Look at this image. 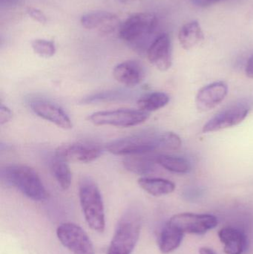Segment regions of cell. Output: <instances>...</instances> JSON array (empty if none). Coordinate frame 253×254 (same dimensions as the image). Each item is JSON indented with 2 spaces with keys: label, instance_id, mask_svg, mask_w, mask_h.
<instances>
[{
  "label": "cell",
  "instance_id": "cell-7",
  "mask_svg": "<svg viewBox=\"0 0 253 254\" xmlns=\"http://www.w3.org/2000/svg\"><path fill=\"white\" fill-rule=\"evenodd\" d=\"M58 240L74 254H95L93 244L84 230L71 222L61 224L56 230Z\"/></svg>",
  "mask_w": 253,
  "mask_h": 254
},
{
  "label": "cell",
  "instance_id": "cell-6",
  "mask_svg": "<svg viewBox=\"0 0 253 254\" xmlns=\"http://www.w3.org/2000/svg\"><path fill=\"white\" fill-rule=\"evenodd\" d=\"M150 114L142 110H117L97 112L89 116L91 123L96 126L132 127L144 123Z\"/></svg>",
  "mask_w": 253,
  "mask_h": 254
},
{
  "label": "cell",
  "instance_id": "cell-30",
  "mask_svg": "<svg viewBox=\"0 0 253 254\" xmlns=\"http://www.w3.org/2000/svg\"><path fill=\"white\" fill-rule=\"evenodd\" d=\"M245 71H246V74L248 77L253 78V55L250 58L248 63H247Z\"/></svg>",
  "mask_w": 253,
  "mask_h": 254
},
{
  "label": "cell",
  "instance_id": "cell-4",
  "mask_svg": "<svg viewBox=\"0 0 253 254\" xmlns=\"http://www.w3.org/2000/svg\"><path fill=\"white\" fill-rule=\"evenodd\" d=\"M162 134L154 132L134 134L107 143L110 153L117 155H142L162 151Z\"/></svg>",
  "mask_w": 253,
  "mask_h": 254
},
{
  "label": "cell",
  "instance_id": "cell-9",
  "mask_svg": "<svg viewBox=\"0 0 253 254\" xmlns=\"http://www.w3.org/2000/svg\"><path fill=\"white\" fill-rule=\"evenodd\" d=\"M102 154L99 145L91 142H72L58 146L55 151L57 159L77 163H91Z\"/></svg>",
  "mask_w": 253,
  "mask_h": 254
},
{
  "label": "cell",
  "instance_id": "cell-10",
  "mask_svg": "<svg viewBox=\"0 0 253 254\" xmlns=\"http://www.w3.org/2000/svg\"><path fill=\"white\" fill-rule=\"evenodd\" d=\"M168 222L184 234H204L218 225V219L209 214L179 213L172 216Z\"/></svg>",
  "mask_w": 253,
  "mask_h": 254
},
{
  "label": "cell",
  "instance_id": "cell-26",
  "mask_svg": "<svg viewBox=\"0 0 253 254\" xmlns=\"http://www.w3.org/2000/svg\"><path fill=\"white\" fill-rule=\"evenodd\" d=\"M123 97L121 92L113 91V92H104L96 94L92 96L86 98L83 100V102L89 104V103L101 102V101H113V100L120 99Z\"/></svg>",
  "mask_w": 253,
  "mask_h": 254
},
{
  "label": "cell",
  "instance_id": "cell-29",
  "mask_svg": "<svg viewBox=\"0 0 253 254\" xmlns=\"http://www.w3.org/2000/svg\"><path fill=\"white\" fill-rule=\"evenodd\" d=\"M193 4L199 7H206L219 2L221 0H190Z\"/></svg>",
  "mask_w": 253,
  "mask_h": 254
},
{
  "label": "cell",
  "instance_id": "cell-12",
  "mask_svg": "<svg viewBox=\"0 0 253 254\" xmlns=\"http://www.w3.org/2000/svg\"><path fill=\"white\" fill-rule=\"evenodd\" d=\"M80 22L86 29L95 31L102 35L112 34L121 25L117 15L103 10L89 12L83 15Z\"/></svg>",
  "mask_w": 253,
  "mask_h": 254
},
{
  "label": "cell",
  "instance_id": "cell-19",
  "mask_svg": "<svg viewBox=\"0 0 253 254\" xmlns=\"http://www.w3.org/2000/svg\"><path fill=\"white\" fill-rule=\"evenodd\" d=\"M184 234L167 222L162 229L158 240L159 249L163 254H169L176 250L182 243Z\"/></svg>",
  "mask_w": 253,
  "mask_h": 254
},
{
  "label": "cell",
  "instance_id": "cell-28",
  "mask_svg": "<svg viewBox=\"0 0 253 254\" xmlns=\"http://www.w3.org/2000/svg\"><path fill=\"white\" fill-rule=\"evenodd\" d=\"M13 118V113L7 107L1 105L0 108V125H3L8 123Z\"/></svg>",
  "mask_w": 253,
  "mask_h": 254
},
{
  "label": "cell",
  "instance_id": "cell-5",
  "mask_svg": "<svg viewBox=\"0 0 253 254\" xmlns=\"http://www.w3.org/2000/svg\"><path fill=\"white\" fill-rule=\"evenodd\" d=\"M157 24V18L153 13H134L121 24L119 36L122 40L135 48H142V45L145 44V42L154 34Z\"/></svg>",
  "mask_w": 253,
  "mask_h": 254
},
{
  "label": "cell",
  "instance_id": "cell-2",
  "mask_svg": "<svg viewBox=\"0 0 253 254\" xmlns=\"http://www.w3.org/2000/svg\"><path fill=\"white\" fill-rule=\"evenodd\" d=\"M79 197L88 225L96 232H103L105 228L103 201L99 188L90 178L84 177L80 181Z\"/></svg>",
  "mask_w": 253,
  "mask_h": 254
},
{
  "label": "cell",
  "instance_id": "cell-17",
  "mask_svg": "<svg viewBox=\"0 0 253 254\" xmlns=\"http://www.w3.org/2000/svg\"><path fill=\"white\" fill-rule=\"evenodd\" d=\"M157 156L152 155L151 153L128 155L123 159V167L134 174L139 176L149 175L155 170L157 164Z\"/></svg>",
  "mask_w": 253,
  "mask_h": 254
},
{
  "label": "cell",
  "instance_id": "cell-1",
  "mask_svg": "<svg viewBox=\"0 0 253 254\" xmlns=\"http://www.w3.org/2000/svg\"><path fill=\"white\" fill-rule=\"evenodd\" d=\"M1 179L33 201H43L49 197L40 176L31 167L17 164L7 166L1 170Z\"/></svg>",
  "mask_w": 253,
  "mask_h": 254
},
{
  "label": "cell",
  "instance_id": "cell-16",
  "mask_svg": "<svg viewBox=\"0 0 253 254\" xmlns=\"http://www.w3.org/2000/svg\"><path fill=\"white\" fill-rule=\"evenodd\" d=\"M226 254H243L248 247V238L243 231L227 227L218 232Z\"/></svg>",
  "mask_w": 253,
  "mask_h": 254
},
{
  "label": "cell",
  "instance_id": "cell-22",
  "mask_svg": "<svg viewBox=\"0 0 253 254\" xmlns=\"http://www.w3.org/2000/svg\"><path fill=\"white\" fill-rule=\"evenodd\" d=\"M157 164L168 171L184 174L191 170V165L185 158L169 155H160L157 156Z\"/></svg>",
  "mask_w": 253,
  "mask_h": 254
},
{
  "label": "cell",
  "instance_id": "cell-15",
  "mask_svg": "<svg viewBox=\"0 0 253 254\" xmlns=\"http://www.w3.org/2000/svg\"><path fill=\"white\" fill-rule=\"evenodd\" d=\"M145 75L144 67L138 61H126L118 64L113 70V76L119 83L133 87L143 81Z\"/></svg>",
  "mask_w": 253,
  "mask_h": 254
},
{
  "label": "cell",
  "instance_id": "cell-14",
  "mask_svg": "<svg viewBox=\"0 0 253 254\" xmlns=\"http://www.w3.org/2000/svg\"><path fill=\"white\" fill-rule=\"evenodd\" d=\"M228 93V87L224 82H215L202 88L196 98V107L202 112L209 111L219 105Z\"/></svg>",
  "mask_w": 253,
  "mask_h": 254
},
{
  "label": "cell",
  "instance_id": "cell-31",
  "mask_svg": "<svg viewBox=\"0 0 253 254\" xmlns=\"http://www.w3.org/2000/svg\"><path fill=\"white\" fill-rule=\"evenodd\" d=\"M199 253H200V254H216L215 253L214 251L212 250V249L206 247H203L200 249V250H199Z\"/></svg>",
  "mask_w": 253,
  "mask_h": 254
},
{
  "label": "cell",
  "instance_id": "cell-23",
  "mask_svg": "<svg viewBox=\"0 0 253 254\" xmlns=\"http://www.w3.org/2000/svg\"><path fill=\"white\" fill-rule=\"evenodd\" d=\"M51 169L58 185L63 190H67L71 186L72 176L66 161L57 159L52 164Z\"/></svg>",
  "mask_w": 253,
  "mask_h": 254
},
{
  "label": "cell",
  "instance_id": "cell-24",
  "mask_svg": "<svg viewBox=\"0 0 253 254\" xmlns=\"http://www.w3.org/2000/svg\"><path fill=\"white\" fill-rule=\"evenodd\" d=\"M31 47L34 53L40 58H51L56 53V46L54 43L45 39H36L33 40L31 42Z\"/></svg>",
  "mask_w": 253,
  "mask_h": 254
},
{
  "label": "cell",
  "instance_id": "cell-21",
  "mask_svg": "<svg viewBox=\"0 0 253 254\" xmlns=\"http://www.w3.org/2000/svg\"><path fill=\"white\" fill-rule=\"evenodd\" d=\"M169 102V97L167 94L161 92H154L147 94L138 101V107L140 110L151 113L157 111L167 105Z\"/></svg>",
  "mask_w": 253,
  "mask_h": 254
},
{
  "label": "cell",
  "instance_id": "cell-32",
  "mask_svg": "<svg viewBox=\"0 0 253 254\" xmlns=\"http://www.w3.org/2000/svg\"><path fill=\"white\" fill-rule=\"evenodd\" d=\"M119 1H121L123 3H126V1H129V0H119Z\"/></svg>",
  "mask_w": 253,
  "mask_h": 254
},
{
  "label": "cell",
  "instance_id": "cell-3",
  "mask_svg": "<svg viewBox=\"0 0 253 254\" xmlns=\"http://www.w3.org/2000/svg\"><path fill=\"white\" fill-rule=\"evenodd\" d=\"M141 231L140 213L134 209L127 210L119 221L107 254H132Z\"/></svg>",
  "mask_w": 253,
  "mask_h": 254
},
{
  "label": "cell",
  "instance_id": "cell-27",
  "mask_svg": "<svg viewBox=\"0 0 253 254\" xmlns=\"http://www.w3.org/2000/svg\"><path fill=\"white\" fill-rule=\"evenodd\" d=\"M27 13L30 17L40 23L45 24L47 22V18L44 13L35 7H28L27 9Z\"/></svg>",
  "mask_w": 253,
  "mask_h": 254
},
{
  "label": "cell",
  "instance_id": "cell-8",
  "mask_svg": "<svg viewBox=\"0 0 253 254\" xmlns=\"http://www.w3.org/2000/svg\"><path fill=\"white\" fill-rule=\"evenodd\" d=\"M251 109V104L247 101L232 104L211 119L203 126V131L214 132L237 126L248 117Z\"/></svg>",
  "mask_w": 253,
  "mask_h": 254
},
{
  "label": "cell",
  "instance_id": "cell-13",
  "mask_svg": "<svg viewBox=\"0 0 253 254\" xmlns=\"http://www.w3.org/2000/svg\"><path fill=\"white\" fill-rule=\"evenodd\" d=\"M32 111L39 117L63 129L72 128V123L65 112L56 104L47 101H34L30 104Z\"/></svg>",
  "mask_w": 253,
  "mask_h": 254
},
{
  "label": "cell",
  "instance_id": "cell-25",
  "mask_svg": "<svg viewBox=\"0 0 253 254\" xmlns=\"http://www.w3.org/2000/svg\"><path fill=\"white\" fill-rule=\"evenodd\" d=\"M182 141L178 134L174 132H164L162 136V150L176 151L181 148Z\"/></svg>",
  "mask_w": 253,
  "mask_h": 254
},
{
  "label": "cell",
  "instance_id": "cell-20",
  "mask_svg": "<svg viewBox=\"0 0 253 254\" xmlns=\"http://www.w3.org/2000/svg\"><path fill=\"white\" fill-rule=\"evenodd\" d=\"M138 182L144 191L153 196L168 195L175 190V184L166 179L142 177L138 179Z\"/></svg>",
  "mask_w": 253,
  "mask_h": 254
},
{
  "label": "cell",
  "instance_id": "cell-11",
  "mask_svg": "<svg viewBox=\"0 0 253 254\" xmlns=\"http://www.w3.org/2000/svg\"><path fill=\"white\" fill-rule=\"evenodd\" d=\"M147 58L152 65L161 71H166L172 64V44L167 34L157 36L147 50Z\"/></svg>",
  "mask_w": 253,
  "mask_h": 254
},
{
  "label": "cell",
  "instance_id": "cell-18",
  "mask_svg": "<svg viewBox=\"0 0 253 254\" xmlns=\"http://www.w3.org/2000/svg\"><path fill=\"white\" fill-rule=\"evenodd\" d=\"M178 40L183 49L191 50L204 40V34L198 21L193 20L183 25L178 33Z\"/></svg>",
  "mask_w": 253,
  "mask_h": 254
}]
</instances>
